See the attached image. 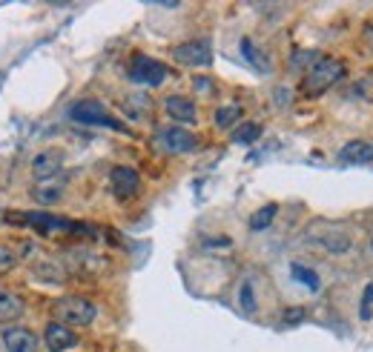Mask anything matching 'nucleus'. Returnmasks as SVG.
Listing matches in <instances>:
<instances>
[{
    "label": "nucleus",
    "mask_w": 373,
    "mask_h": 352,
    "mask_svg": "<svg viewBox=\"0 0 373 352\" xmlns=\"http://www.w3.org/2000/svg\"><path fill=\"white\" fill-rule=\"evenodd\" d=\"M6 224L32 226L44 235H95L92 226L69 221V218H57V215H49V212H6Z\"/></svg>",
    "instance_id": "f257e3e1"
},
{
    "label": "nucleus",
    "mask_w": 373,
    "mask_h": 352,
    "mask_svg": "<svg viewBox=\"0 0 373 352\" xmlns=\"http://www.w3.org/2000/svg\"><path fill=\"white\" fill-rule=\"evenodd\" d=\"M342 77H345L342 61H336V57H319V61L307 69L304 84H302V92L310 95V97H316V95L327 92L330 86H336Z\"/></svg>",
    "instance_id": "f03ea898"
},
{
    "label": "nucleus",
    "mask_w": 373,
    "mask_h": 352,
    "mask_svg": "<svg viewBox=\"0 0 373 352\" xmlns=\"http://www.w3.org/2000/svg\"><path fill=\"white\" fill-rule=\"evenodd\" d=\"M52 312H55L57 324L72 329V326H89L98 315V306L89 298H81V295H64V298L55 301Z\"/></svg>",
    "instance_id": "7ed1b4c3"
},
{
    "label": "nucleus",
    "mask_w": 373,
    "mask_h": 352,
    "mask_svg": "<svg viewBox=\"0 0 373 352\" xmlns=\"http://www.w3.org/2000/svg\"><path fill=\"white\" fill-rule=\"evenodd\" d=\"M69 117L84 126H107V129H115V132H127V126L118 121V117L101 104V101H92V97H87V101H78L69 106Z\"/></svg>",
    "instance_id": "20e7f679"
},
{
    "label": "nucleus",
    "mask_w": 373,
    "mask_h": 352,
    "mask_svg": "<svg viewBox=\"0 0 373 352\" xmlns=\"http://www.w3.org/2000/svg\"><path fill=\"white\" fill-rule=\"evenodd\" d=\"M129 77H132V84H138V86H161L167 77V66L161 61H155V57L135 55L132 66H129Z\"/></svg>",
    "instance_id": "39448f33"
},
{
    "label": "nucleus",
    "mask_w": 373,
    "mask_h": 352,
    "mask_svg": "<svg viewBox=\"0 0 373 352\" xmlns=\"http://www.w3.org/2000/svg\"><path fill=\"white\" fill-rule=\"evenodd\" d=\"M172 61H179L181 66H210L212 63V46L207 41H187L181 46L172 49Z\"/></svg>",
    "instance_id": "423d86ee"
},
{
    "label": "nucleus",
    "mask_w": 373,
    "mask_h": 352,
    "mask_svg": "<svg viewBox=\"0 0 373 352\" xmlns=\"http://www.w3.org/2000/svg\"><path fill=\"white\" fill-rule=\"evenodd\" d=\"M109 186H112V195L118 201H129L141 189V175L132 166H115L109 172Z\"/></svg>",
    "instance_id": "0eeeda50"
},
{
    "label": "nucleus",
    "mask_w": 373,
    "mask_h": 352,
    "mask_svg": "<svg viewBox=\"0 0 373 352\" xmlns=\"http://www.w3.org/2000/svg\"><path fill=\"white\" fill-rule=\"evenodd\" d=\"M158 144L170 155H187L199 146V138H195L192 132L181 129V126H170V129H158Z\"/></svg>",
    "instance_id": "6e6552de"
},
{
    "label": "nucleus",
    "mask_w": 373,
    "mask_h": 352,
    "mask_svg": "<svg viewBox=\"0 0 373 352\" xmlns=\"http://www.w3.org/2000/svg\"><path fill=\"white\" fill-rule=\"evenodd\" d=\"M44 344H46L49 352H66V349H75L78 344H81V338H78L69 326L52 321L44 329Z\"/></svg>",
    "instance_id": "1a4fd4ad"
},
{
    "label": "nucleus",
    "mask_w": 373,
    "mask_h": 352,
    "mask_svg": "<svg viewBox=\"0 0 373 352\" xmlns=\"http://www.w3.org/2000/svg\"><path fill=\"white\" fill-rule=\"evenodd\" d=\"M0 338H3L6 352H37V346H41V338L26 326H9Z\"/></svg>",
    "instance_id": "9d476101"
},
{
    "label": "nucleus",
    "mask_w": 373,
    "mask_h": 352,
    "mask_svg": "<svg viewBox=\"0 0 373 352\" xmlns=\"http://www.w3.org/2000/svg\"><path fill=\"white\" fill-rule=\"evenodd\" d=\"M310 238L316 241L322 249L336 252V255H342V252L350 249V238H347L342 229H336V226H316V229L310 232Z\"/></svg>",
    "instance_id": "9b49d317"
},
{
    "label": "nucleus",
    "mask_w": 373,
    "mask_h": 352,
    "mask_svg": "<svg viewBox=\"0 0 373 352\" xmlns=\"http://www.w3.org/2000/svg\"><path fill=\"white\" fill-rule=\"evenodd\" d=\"M164 112L172 117V121H179V124H195V117H199L195 104L190 101V97H184V95H170L164 101Z\"/></svg>",
    "instance_id": "f8f14e48"
},
{
    "label": "nucleus",
    "mask_w": 373,
    "mask_h": 352,
    "mask_svg": "<svg viewBox=\"0 0 373 352\" xmlns=\"http://www.w3.org/2000/svg\"><path fill=\"white\" fill-rule=\"evenodd\" d=\"M64 189H66V181L64 178H44V181H35V186H32V198L37 201V204H57L61 201V195H64Z\"/></svg>",
    "instance_id": "ddd939ff"
},
{
    "label": "nucleus",
    "mask_w": 373,
    "mask_h": 352,
    "mask_svg": "<svg viewBox=\"0 0 373 352\" xmlns=\"http://www.w3.org/2000/svg\"><path fill=\"white\" fill-rule=\"evenodd\" d=\"M339 161L353 164V166L373 164V141H350V144H345L339 149Z\"/></svg>",
    "instance_id": "4468645a"
},
{
    "label": "nucleus",
    "mask_w": 373,
    "mask_h": 352,
    "mask_svg": "<svg viewBox=\"0 0 373 352\" xmlns=\"http://www.w3.org/2000/svg\"><path fill=\"white\" fill-rule=\"evenodd\" d=\"M61 166H64V152L49 149V152H41V155L35 158L32 172H35L37 181H44V178H55V175L61 172Z\"/></svg>",
    "instance_id": "2eb2a0df"
},
{
    "label": "nucleus",
    "mask_w": 373,
    "mask_h": 352,
    "mask_svg": "<svg viewBox=\"0 0 373 352\" xmlns=\"http://www.w3.org/2000/svg\"><path fill=\"white\" fill-rule=\"evenodd\" d=\"M26 312V304L21 295H15L9 289H0V324H9L17 321Z\"/></svg>",
    "instance_id": "dca6fc26"
},
{
    "label": "nucleus",
    "mask_w": 373,
    "mask_h": 352,
    "mask_svg": "<svg viewBox=\"0 0 373 352\" xmlns=\"http://www.w3.org/2000/svg\"><path fill=\"white\" fill-rule=\"evenodd\" d=\"M239 49H242V57H244V61H247L253 69H256V72H262V75H267V72H270V61H267V55H264L256 43H253L250 37H244V41L239 43Z\"/></svg>",
    "instance_id": "f3484780"
},
{
    "label": "nucleus",
    "mask_w": 373,
    "mask_h": 352,
    "mask_svg": "<svg viewBox=\"0 0 373 352\" xmlns=\"http://www.w3.org/2000/svg\"><path fill=\"white\" fill-rule=\"evenodd\" d=\"M26 246L29 244H0V275H6V272H12L17 266V261H21L26 255Z\"/></svg>",
    "instance_id": "a211bd4d"
},
{
    "label": "nucleus",
    "mask_w": 373,
    "mask_h": 352,
    "mask_svg": "<svg viewBox=\"0 0 373 352\" xmlns=\"http://www.w3.org/2000/svg\"><path fill=\"white\" fill-rule=\"evenodd\" d=\"M276 212H279L276 204H267V206L256 209V212L250 215V229H253V232H264V229L273 224V218H276Z\"/></svg>",
    "instance_id": "6ab92c4d"
},
{
    "label": "nucleus",
    "mask_w": 373,
    "mask_h": 352,
    "mask_svg": "<svg viewBox=\"0 0 373 352\" xmlns=\"http://www.w3.org/2000/svg\"><path fill=\"white\" fill-rule=\"evenodd\" d=\"M290 275H293V281L304 284V286H307V289H313V292H316V289L322 286V281H319L316 272L307 269V266H302V264H293V266H290Z\"/></svg>",
    "instance_id": "aec40b11"
},
{
    "label": "nucleus",
    "mask_w": 373,
    "mask_h": 352,
    "mask_svg": "<svg viewBox=\"0 0 373 352\" xmlns=\"http://www.w3.org/2000/svg\"><path fill=\"white\" fill-rule=\"evenodd\" d=\"M242 117V109L239 106H221V109H215V126H221V129H230L235 121Z\"/></svg>",
    "instance_id": "412c9836"
},
{
    "label": "nucleus",
    "mask_w": 373,
    "mask_h": 352,
    "mask_svg": "<svg viewBox=\"0 0 373 352\" xmlns=\"http://www.w3.org/2000/svg\"><path fill=\"white\" fill-rule=\"evenodd\" d=\"M259 135H262V126L259 124H242L239 129H235L233 141L235 144H253V141H259Z\"/></svg>",
    "instance_id": "4be33fe9"
},
{
    "label": "nucleus",
    "mask_w": 373,
    "mask_h": 352,
    "mask_svg": "<svg viewBox=\"0 0 373 352\" xmlns=\"http://www.w3.org/2000/svg\"><path fill=\"white\" fill-rule=\"evenodd\" d=\"M239 304H242V309L244 312H256V295H253V286H250V281H244L242 284V289H239Z\"/></svg>",
    "instance_id": "5701e85b"
},
{
    "label": "nucleus",
    "mask_w": 373,
    "mask_h": 352,
    "mask_svg": "<svg viewBox=\"0 0 373 352\" xmlns=\"http://www.w3.org/2000/svg\"><path fill=\"white\" fill-rule=\"evenodd\" d=\"M370 306H373V284L365 286V298H362V306H359V318H362V321H370V318H373Z\"/></svg>",
    "instance_id": "b1692460"
},
{
    "label": "nucleus",
    "mask_w": 373,
    "mask_h": 352,
    "mask_svg": "<svg viewBox=\"0 0 373 352\" xmlns=\"http://www.w3.org/2000/svg\"><path fill=\"white\" fill-rule=\"evenodd\" d=\"M307 61L316 63V61H319V55H316V52H296V55L290 57V69H304Z\"/></svg>",
    "instance_id": "393cba45"
},
{
    "label": "nucleus",
    "mask_w": 373,
    "mask_h": 352,
    "mask_svg": "<svg viewBox=\"0 0 373 352\" xmlns=\"http://www.w3.org/2000/svg\"><path fill=\"white\" fill-rule=\"evenodd\" d=\"M195 89H199V92H204V95H210L212 92V81H210V77H195Z\"/></svg>",
    "instance_id": "a878e982"
},
{
    "label": "nucleus",
    "mask_w": 373,
    "mask_h": 352,
    "mask_svg": "<svg viewBox=\"0 0 373 352\" xmlns=\"http://www.w3.org/2000/svg\"><path fill=\"white\" fill-rule=\"evenodd\" d=\"M367 37H370V43H373V29H370V32H367Z\"/></svg>",
    "instance_id": "bb28decb"
},
{
    "label": "nucleus",
    "mask_w": 373,
    "mask_h": 352,
    "mask_svg": "<svg viewBox=\"0 0 373 352\" xmlns=\"http://www.w3.org/2000/svg\"><path fill=\"white\" fill-rule=\"evenodd\" d=\"M370 249H373V238H370Z\"/></svg>",
    "instance_id": "cd10ccee"
}]
</instances>
